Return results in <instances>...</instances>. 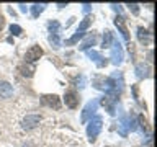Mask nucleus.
<instances>
[{
    "label": "nucleus",
    "instance_id": "nucleus-13",
    "mask_svg": "<svg viewBox=\"0 0 157 147\" xmlns=\"http://www.w3.org/2000/svg\"><path fill=\"white\" fill-rule=\"evenodd\" d=\"M44 7H46V5H39V3H36V5H33V7H31V13H33V17L34 18H38L39 17V15H41L43 12H44Z\"/></svg>",
    "mask_w": 157,
    "mask_h": 147
},
{
    "label": "nucleus",
    "instance_id": "nucleus-21",
    "mask_svg": "<svg viewBox=\"0 0 157 147\" xmlns=\"http://www.w3.org/2000/svg\"><path fill=\"white\" fill-rule=\"evenodd\" d=\"M87 54H88V57L93 59V61H98V59H101V56H100V54H98L97 51H88Z\"/></svg>",
    "mask_w": 157,
    "mask_h": 147
},
{
    "label": "nucleus",
    "instance_id": "nucleus-8",
    "mask_svg": "<svg viewBox=\"0 0 157 147\" xmlns=\"http://www.w3.org/2000/svg\"><path fill=\"white\" fill-rule=\"evenodd\" d=\"M13 96V87L8 82H0V98H12Z\"/></svg>",
    "mask_w": 157,
    "mask_h": 147
},
{
    "label": "nucleus",
    "instance_id": "nucleus-15",
    "mask_svg": "<svg viewBox=\"0 0 157 147\" xmlns=\"http://www.w3.org/2000/svg\"><path fill=\"white\" fill-rule=\"evenodd\" d=\"M90 23H92V18H88V17H87L85 20H82V21H80V24H78V29H77V31H78V33H83L88 26H90Z\"/></svg>",
    "mask_w": 157,
    "mask_h": 147
},
{
    "label": "nucleus",
    "instance_id": "nucleus-3",
    "mask_svg": "<svg viewBox=\"0 0 157 147\" xmlns=\"http://www.w3.org/2000/svg\"><path fill=\"white\" fill-rule=\"evenodd\" d=\"M97 108H98V101H97V100H92V101H88L87 105H85V108H83V111H82V116H80L82 123H87V119H88V118H90L92 115H95Z\"/></svg>",
    "mask_w": 157,
    "mask_h": 147
},
{
    "label": "nucleus",
    "instance_id": "nucleus-23",
    "mask_svg": "<svg viewBox=\"0 0 157 147\" xmlns=\"http://www.w3.org/2000/svg\"><path fill=\"white\" fill-rule=\"evenodd\" d=\"M5 26V20H3V17H2V15H0V29H2Z\"/></svg>",
    "mask_w": 157,
    "mask_h": 147
},
{
    "label": "nucleus",
    "instance_id": "nucleus-5",
    "mask_svg": "<svg viewBox=\"0 0 157 147\" xmlns=\"http://www.w3.org/2000/svg\"><path fill=\"white\" fill-rule=\"evenodd\" d=\"M41 103L49 106V108H54V110H59V108H61V100H59L57 95H43Z\"/></svg>",
    "mask_w": 157,
    "mask_h": 147
},
{
    "label": "nucleus",
    "instance_id": "nucleus-2",
    "mask_svg": "<svg viewBox=\"0 0 157 147\" xmlns=\"http://www.w3.org/2000/svg\"><path fill=\"white\" fill-rule=\"evenodd\" d=\"M41 121H43V118L39 115H26L21 121V129L26 131V132L33 131L34 127H38L39 124H41Z\"/></svg>",
    "mask_w": 157,
    "mask_h": 147
},
{
    "label": "nucleus",
    "instance_id": "nucleus-10",
    "mask_svg": "<svg viewBox=\"0 0 157 147\" xmlns=\"http://www.w3.org/2000/svg\"><path fill=\"white\" fill-rule=\"evenodd\" d=\"M18 70L21 72L25 77H33V74H34V66H26V64H20V66H18Z\"/></svg>",
    "mask_w": 157,
    "mask_h": 147
},
{
    "label": "nucleus",
    "instance_id": "nucleus-1",
    "mask_svg": "<svg viewBox=\"0 0 157 147\" xmlns=\"http://www.w3.org/2000/svg\"><path fill=\"white\" fill-rule=\"evenodd\" d=\"M100 131H101V118H100V116H95L93 119H90V123H88V126H87L88 141H90V142H95L97 136L100 134Z\"/></svg>",
    "mask_w": 157,
    "mask_h": 147
},
{
    "label": "nucleus",
    "instance_id": "nucleus-19",
    "mask_svg": "<svg viewBox=\"0 0 157 147\" xmlns=\"http://www.w3.org/2000/svg\"><path fill=\"white\" fill-rule=\"evenodd\" d=\"M49 41H51V44H52L54 47H59V36H57V33H51Z\"/></svg>",
    "mask_w": 157,
    "mask_h": 147
},
{
    "label": "nucleus",
    "instance_id": "nucleus-4",
    "mask_svg": "<svg viewBox=\"0 0 157 147\" xmlns=\"http://www.w3.org/2000/svg\"><path fill=\"white\" fill-rule=\"evenodd\" d=\"M41 56H43V49L34 44V46H31L26 51V54H25V62H34V61H38Z\"/></svg>",
    "mask_w": 157,
    "mask_h": 147
},
{
    "label": "nucleus",
    "instance_id": "nucleus-18",
    "mask_svg": "<svg viewBox=\"0 0 157 147\" xmlns=\"http://www.w3.org/2000/svg\"><path fill=\"white\" fill-rule=\"evenodd\" d=\"M137 36H139V39H141V43H144L147 38H149V33L146 31L144 28H137Z\"/></svg>",
    "mask_w": 157,
    "mask_h": 147
},
{
    "label": "nucleus",
    "instance_id": "nucleus-22",
    "mask_svg": "<svg viewBox=\"0 0 157 147\" xmlns=\"http://www.w3.org/2000/svg\"><path fill=\"white\" fill-rule=\"evenodd\" d=\"M128 7H129V10H131V12L134 13V15H137V13H139V5L132 3V5H128Z\"/></svg>",
    "mask_w": 157,
    "mask_h": 147
},
{
    "label": "nucleus",
    "instance_id": "nucleus-16",
    "mask_svg": "<svg viewBox=\"0 0 157 147\" xmlns=\"http://www.w3.org/2000/svg\"><path fill=\"white\" fill-rule=\"evenodd\" d=\"M126 126H128V119H126V116H121V121H120V134H121V136H126V134H128Z\"/></svg>",
    "mask_w": 157,
    "mask_h": 147
},
{
    "label": "nucleus",
    "instance_id": "nucleus-6",
    "mask_svg": "<svg viewBox=\"0 0 157 147\" xmlns=\"http://www.w3.org/2000/svg\"><path fill=\"white\" fill-rule=\"evenodd\" d=\"M111 59H113V64L118 66L121 64L123 61V47L118 41H113V49H111Z\"/></svg>",
    "mask_w": 157,
    "mask_h": 147
},
{
    "label": "nucleus",
    "instance_id": "nucleus-12",
    "mask_svg": "<svg viewBox=\"0 0 157 147\" xmlns=\"http://www.w3.org/2000/svg\"><path fill=\"white\" fill-rule=\"evenodd\" d=\"M111 41H113L111 31H110V29H105V34H103V47H110Z\"/></svg>",
    "mask_w": 157,
    "mask_h": 147
},
{
    "label": "nucleus",
    "instance_id": "nucleus-20",
    "mask_svg": "<svg viewBox=\"0 0 157 147\" xmlns=\"http://www.w3.org/2000/svg\"><path fill=\"white\" fill-rule=\"evenodd\" d=\"M10 33H12L13 36H18V34H21V28H20L18 24H12V26H10Z\"/></svg>",
    "mask_w": 157,
    "mask_h": 147
},
{
    "label": "nucleus",
    "instance_id": "nucleus-24",
    "mask_svg": "<svg viewBox=\"0 0 157 147\" xmlns=\"http://www.w3.org/2000/svg\"><path fill=\"white\" fill-rule=\"evenodd\" d=\"M90 10V5H83V12H88Z\"/></svg>",
    "mask_w": 157,
    "mask_h": 147
},
{
    "label": "nucleus",
    "instance_id": "nucleus-17",
    "mask_svg": "<svg viewBox=\"0 0 157 147\" xmlns=\"http://www.w3.org/2000/svg\"><path fill=\"white\" fill-rule=\"evenodd\" d=\"M82 38H83V33H78V31H77V33L74 34L72 38H69V39H67L66 44H69V46H72V44H75V43L78 41V39H82Z\"/></svg>",
    "mask_w": 157,
    "mask_h": 147
},
{
    "label": "nucleus",
    "instance_id": "nucleus-7",
    "mask_svg": "<svg viewBox=\"0 0 157 147\" xmlns=\"http://www.w3.org/2000/svg\"><path fill=\"white\" fill-rule=\"evenodd\" d=\"M64 101H66V105L69 106V108H77V105H78V95L74 90H69V92H66V95H64Z\"/></svg>",
    "mask_w": 157,
    "mask_h": 147
},
{
    "label": "nucleus",
    "instance_id": "nucleus-9",
    "mask_svg": "<svg viewBox=\"0 0 157 147\" xmlns=\"http://www.w3.org/2000/svg\"><path fill=\"white\" fill-rule=\"evenodd\" d=\"M115 24H116V28L121 31L123 38H124L126 41H129V33H128V28H126V24H124V20H123V17H116V18H115Z\"/></svg>",
    "mask_w": 157,
    "mask_h": 147
},
{
    "label": "nucleus",
    "instance_id": "nucleus-14",
    "mask_svg": "<svg viewBox=\"0 0 157 147\" xmlns=\"http://www.w3.org/2000/svg\"><path fill=\"white\" fill-rule=\"evenodd\" d=\"M137 70V77H147L149 75V67L144 66V64H139V66L136 67Z\"/></svg>",
    "mask_w": 157,
    "mask_h": 147
},
{
    "label": "nucleus",
    "instance_id": "nucleus-11",
    "mask_svg": "<svg viewBox=\"0 0 157 147\" xmlns=\"http://www.w3.org/2000/svg\"><path fill=\"white\" fill-rule=\"evenodd\" d=\"M95 43H97V38L95 36H87L85 39H83V43L80 44V49H87L90 47V46H95Z\"/></svg>",
    "mask_w": 157,
    "mask_h": 147
}]
</instances>
